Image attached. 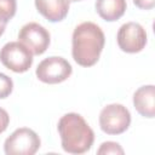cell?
<instances>
[{
    "mask_svg": "<svg viewBox=\"0 0 155 155\" xmlns=\"http://www.w3.org/2000/svg\"><path fill=\"white\" fill-rule=\"evenodd\" d=\"M133 105L138 114L144 117L153 119L155 116V87L154 85H144L133 93Z\"/></svg>",
    "mask_w": 155,
    "mask_h": 155,
    "instance_id": "cell-10",
    "label": "cell"
},
{
    "mask_svg": "<svg viewBox=\"0 0 155 155\" xmlns=\"http://www.w3.org/2000/svg\"><path fill=\"white\" fill-rule=\"evenodd\" d=\"M8 124H10V115L4 108L0 107V134L6 131Z\"/></svg>",
    "mask_w": 155,
    "mask_h": 155,
    "instance_id": "cell-15",
    "label": "cell"
},
{
    "mask_svg": "<svg viewBox=\"0 0 155 155\" xmlns=\"http://www.w3.org/2000/svg\"><path fill=\"white\" fill-rule=\"evenodd\" d=\"M116 41L121 51L126 53H137L147 45V31L139 23L127 22L119 28Z\"/></svg>",
    "mask_w": 155,
    "mask_h": 155,
    "instance_id": "cell-8",
    "label": "cell"
},
{
    "mask_svg": "<svg viewBox=\"0 0 155 155\" xmlns=\"http://www.w3.org/2000/svg\"><path fill=\"white\" fill-rule=\"evenodd\" d=\"M18 41L27 46L33 54L39 56L48 48L51 36L45 27L36 22H29L19 29Z\"/></svg>",
    "mask_w": 155,
    "mask_h": 155,
    "instance_id": "cell-7",
    "label": "cell"
},
{
    "mask_svg": "<svg viewBox=\"0 0 155 155\" xmlns=\"http://www.w3.org/2000/svg\"><path fill=\"white\" fill-rule=\"evenodd\" d=\"M33 53L19 41H10L0 50V61L15 73H25L33 64Z\"/></svg>",
    "mask_w": 155,
    "mask_h": 155,
    "instance_id": "cell-5",
    "label": "cell"
},
{
    "mask_svg": "<svg viewBox=\"0 0 155 155\" xmlns=\"http://www.w3.org/2000/svg\"><path fill=\"white\" fill-rule=\"evenodd\" d=\"M73 73L70 63L59 56H51L42 59L36 67V78L45 84L54 85L65 81Z\"/></svg>",
    "mask_w": 155,
    "mask_h": 155,
    "instance_id": "cell-6",
    "label": "cell"
},
{
    "mask_svg": "<svg viewBox=\"0 0 155 155\" xmlns=\"http://www.w3.org/2000/svg\"><path fill=\"white\" fill-rule=\"evenodd\" d=\"M94 7L101 18L114 22L124 16L127 4L126 0H96Z\"/></svg>",
    "mask_w": 155,
    "mask_h": 155,
    "instance_id": "cell-11",
    "label": "cell"
},
{
    "mask_svg": "<svg viewBox=\"0 0 155 155\" xmlns=\"http://www.w3.org/2000/svg\"><path fill=\"white\" fill-rule=\"evenodd\" d=\"M97 154L98 155H102V154H105V155L107 154H120V155H122L124 154V149L116 142H104L98 148Z\"/></svg>",
    "mask_w": 155,
    "mask_h": 155,
    "instance_id": "cell-14",
    "label": "cell"
},
{
    "mask_svg": "<svg viewBox=\"0 0 155 155\" xmlns=\"http://www.w3.org/2000/svg\"><path fill=\"white\" fill-rule=\"evenodd\" d=\"M105 36L99 25L82 22L75 27L71 36V54L81 67L94 65L104 48Z\"/></svg>",
    "mask_w": 155,
    "mask_h": 155,
    "instance_id": "cell-1",
    "label": "cell"
},
{
    "mask_svg": "<svg viewBox=\"0 0 155 155\" xmlns=\"http://www.w3.org/2000/svg\"><path fill=\"white\" fill-rule=\"evenodd\" d=\"M5 28H6V23H2V22H0V36L4 34V31H5Z\"/></svg>",
    "mask_w": 155,
    "mask_h": 155,
    "instance_id": "cell-17",
    "label": "cell"
},
{
    "mask_svg": "<svg viewBox=\"0 0 155 155\" xmlns=\"http://www.w3.org/2000/svg\"><path fill=\"white\" fill-rule=\"evenodd\" d=\"M13 90V81L10 76L0 73V99H4L11 94Z\"/></svg>",
    "mask_w": 155,
    "mask_h": 155,
    "instance_id": "cell-13",
    "label": "cell"
},
{
    "mask_svg": "<svg viewBox=\"0 0 155 155\" xmlns=\"http://www.w3.org/2000/svg\"><path fill=\"white\" fill-rule=\"evenodd\" d=\"M62 148L69 154L87 153L94 142V132L78 113L64 114L57 125Z\"/></svg>",
    "mask_w": 155,
    "mask_h": 155,
    "instance_id": "cell-2",
    "label": "cell"
},
{
    "mask_svg": "<svg viewBox=\"0 0 155 155\" xmlns=\"http://www.w3.org/2000/svg\"><path fill=\"white\" fill-rule=\"evenodd\" d=\"M16 0H0V22L7 24L8 21L16 15Z\"/></svg>",
    "mask_w": 155,
    "mask_h": 155,
    "instance_id": "cell-12",
    "label": "cell"
},
{
    "mask_svg": "<svg viewBox=\"0 0 155 155\" xmlns=\"http://www.w3.org/2000/svg\"><path fill=\"white\" fill-rule=\"evenodd\" d=\"M41 145L40 137L28 127L15 130L4 143L6 155H34Z\"/></svg>",
    "mask_w": 155,
    "mask_h": 155,
    "instance_id": "cell-3",
    "label": "cell"
},
{
    "mask_svg": "<svg viewBox=\"0 0 155 155\" xmlns=\"http://www.w3.org/2000/svg\"><path fill=\"white\" fill-rule=\"evenodd\" d=\"M35 7L47 21L56 23L63 21L69 12V0H34Z\"/></svg>",
    "mask_w": 155,
    "mask_h": 155,
    "instance_id": "cell-9",
    "label": "cell"
},
{
    "mask_svg": "<svg viewBox=\"0 0 155 155\" xmlns=\"http://www.w3.org/2000/svg\"><path fill=\"white\" fill-rule=\"evenodd\" d=\"M69 1H74L75 2V1H81V0H69Z\"/></svg>",
    "mask_w": 155,
    "mask_h": 155,
    "instance_id": "cell-18",
    "label": "cell"
},
{
    "mask_svg": "<svg viewBox=\"0 0 155 155\" xmlns=\"http://www.w3.org/2000/svg\"><path fill=\"white\" fill-rule=\"evenodd\" d=\"M133 4L140 10H151L155 6V0H133Z\"/></svg>",
    "mask_w": 155,
    "mask_h": 155,
    "instance_id": "cell-16",
    "label": "cell"
},
{
    "mask_svg": "<svg viewBox=\"0 0 155 155\" xmlns=\"http://www.w3.org/2000/svg\"><path fill=\"white\" fill-rule=\"evenodd\" d=\"M130 110L122 104H108L99 113V127L107 134H121L130 127Z\"/></svg>",
    "mask_w": 155,
    "mask_h": 155,
    "instance_id": "cell-4",
    "label": "cell"
}]
</instances>
